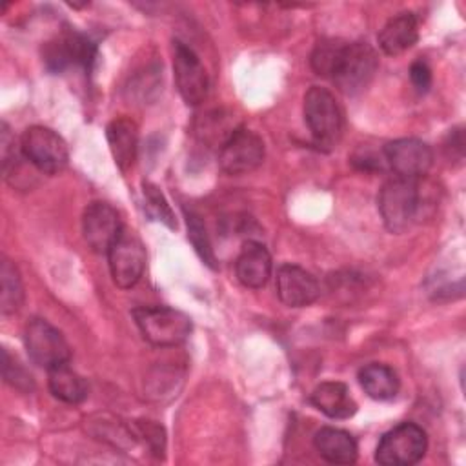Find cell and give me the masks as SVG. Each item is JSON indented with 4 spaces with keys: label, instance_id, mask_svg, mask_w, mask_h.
I'll return each mask as SVG.
<instances>
[{
    "label": "cell",
    "instance_id": "4316f807",
    "mask_svg": "<svg viewBox=\"0 0 466 466\" xmlns=\"http://www.w3.org/2000/svg\"><path fill=\"white\" fill-rule=\"evenodd\" d=\"M137 428H138L140 435L146 439V442L149 444V448H151L155 453H162V451H164L166 439H164V430H162V426H158V424L153 422V420H138V422H137Z\"/></svg>",
    "mask_w": 466,
    "mask_h": 466
},
{
    "label": "cell",
    "instance_id": "4fadbf2b",
    "mask_svg": "<svg viewBox=\"0 0 466 466\" xmlns=\"http://www.w3.org/2000/svg\"><path fill=\"white\" fill-rule=\"evenodd\" d=\"M122 229L116 209L107 202H91L82 215V235L95 253L107 255Z\"/></svg>",
    "mask_w": 466,
    "mask_h": 466
},
{
    "label": "cell",
    "instance_id": "83f0119b",
    "mask_svg": "<svg viewBox=\"0 0 466 466\" xmlns=\"http://www.w3.org/2000/svg\"><path fill=\"white\" fill-rule=\"evenodd\" d=\"M410 78L417 93H426L431 86V69L424 60H415L410 67Z\"/></svg>",
    "mask_w": 466,
    "mask_h": 466
},
{
    "label": "cell",
    "instance_id": "9a60e30c",
    "mask_svg": "<svg viewBox=\"0 0 466 466\" xmlns=\"http://www.w3.org/2000/svg\"><path fill=\"white\" fill-rule=\"evenodd\" d=\"M235 273L242 286L251 289L262 288L271 277V255L266 246L257 240H246L237 257Z\"/></svg>",
    "mask_w": 466,
    "mask_h": 466
},
{
    "label": "cell",
    "instance_id": "7a4b0ae2",
    "mask_svg": "<svg viewBox=\"0 0 466 466\" xmlns=\"http://www.w3.org/2000/svg\"><path fill=\"white\" fill-rule=\"evenodd\" d=\"M133 317L142 337L153 346H178L191 333V319L175 308H137L133 309Z\"/></svg>",
    "mask_w": 466,
    "mask_h": 466
},
{
    "label": "cell",
    "instance_id": "cb8c5ba5",
    "mask_svg": "<svg viewBox=\"0 0 466 466\" xmlns=\"http://www.w3.org/2000/svg\"><path fill=\"white\" fill-rule=\"evenodd\" d=\"M344 44H346V40H340V38H326L315 46L309 62H311L313 71L319 76H324V78L331 76L333 67L340 56Z\"/></svg>",
    "mask_w": 466,
    "mask_h": 466
},
{
    "label": "cell",
    "instance_id": "52a82bcc",
    "mask_svg": "<svg viewBox=\"0 0 466 466\" xmlns=\"http://www.w3.org/2000/svg\"><path fill=\"white\" fill-rule=\"evenodd\" d=\"M24 346L29 359L49 370L53 366L69 362L71 350L64 335L46 319H31L24 328Z\"/></svg>",
    "mask_w": 466,
    "mask_h": 466
},
{
    "label": "cell",
    "instance_id": "603a6c76",
    "mask_svg": "<svg viewBox=\"0 0 466 466\" xmlns=\"http://www.w3.org/2000/svg\"><path fill=\"white\" fill-rule=\"evenodd\" d=\"M184 215H186V226H187V238L191 240L195 251L209 268H217V258H215L202 217L197 211L186 209V208H184Z\"/></svg>",
    "mask_w": 466,
    "mask_h": 466
},
{
    "label": "cell",
    "instance_id": "30bf717a",
    "mask_svg": "<svg viewBox=\"0 0 466 466\" xmlns=\"http://www.w3.org/2000/svg\"><path fill=\"white\" fill-rule=\"evenodd\" d=\"M262 160L264 142L257 133L246 127H237L218 149V164L228 175L249 173L257 169Z\"/></svg>",
    "mask_w": 466,
    "mask_h": 466
},
{
    "label": "cell",
    "instance_id": "7c38bea8",
    "mask_svg": "<svg viewBox=\"0 0 466 466\" xmlns=\"http://www.w3.org/2000/svg\"><path fill=\"white\" fill-rule=\"evenodd\" d=\"M113 282L118 288H133L146 269V249L138 237L122 229L111 249L107 251Z\"/></svg>",
    "mask_w": 466,
    "mask_h": 466
},
{
    "label": "cell",
    "instance_id": "d6986e66",
    "mask_svg": "<svg viewBox=\"0 0 466 466\" xmlns=\"http://www.w3.org/2000/svg\"><path fill=\"white\" fill-rule=\"evenodd\" d=\"M315 450L322 459L333 464H351L357 461L355 439L339 428H320L313 437Z\"/></svg>",
    "mask_w": 466,
    "mask_h": 466
},
{
    "label": "cell",
    "instance_id": "44dd1931",
    "mask_svg": "<svg viewBox=\"0 0 466 466\" xmlns=\"http://www.w3.org/2000/svg\"><path fill=\"white\" fill-rule=\"evenodd\" d=\"M359 382H360V388L368 393V397L375 400L393 399L400 386L395 370L380 362H371L360 368Z\"/></svg>",
    "mask_w": 466,
    "mask_h": 466
},
{
    "label": "cell",
    "instance_id": "8fae6325",
    "mask_svg": "<svg viewBox=\"0 0 466 466\" xmlns=\"http://www.w3.org/2000/svg\"><path fill=\"white\" fill-rule=\"evenodd\" d=\"M382 157L395 177L402 178H422L433 164L431 147L413 137L388 142L382 149Z\"/></svg>",
    "mask_w": 466,
    "mask_h": 466
},
{
    "label": "cell",
    "instance_id": "5b68a950",
    "mask_svg": "<svg viewBox=\"0 0 466 466\" xmlns=\"http://www.w3.org/2000/svg\"><path fill=\"white\" fill-rule=\"evenodd\" d=\"M304 120L320 146H331L342 131V109L337 98L326 89L313 86L304 95Z\"/></svg>",
    "mask_w": 466,
    "mask_h": 466
},
{
    "label": "cell",
    "instance_id": "8992f818",
    "mask_svg": "<svg viewBox=\"0 0 466 466\" xmlns=\"http://www.w3.org/2000/svg\"><path fill=\"white\" fill-rule=\"evenodd\" d=\"M20 147H22L24 158L42 173L55 175L67 166V158H69L67 144L56 131L46 126L27 127L22 133Z\"/></svg>",
    "mask_w": 466,
    "mask_h": 466
},
{
    "label": "cell",
    "instance_id": "d4e9b609",
    "mask_svg": "<svg viewBox=\"0 0 466 466\" xmlns=\"http://www.w3.org/2000/svg\"><path fill=\"white\" fill-rule=\"evenodd\" d=\"M142 193L146 200V211L149 213V217H153L158 222H164L167 228H175V215L158 186L151 182H142Z\"/></svg>",
    "mask_w": 466,
    "mask_h": 466
},
{
    "label": "cell",
    "instance_id": "9c48e42d",
    "mask_svg": "<svg viewBox=\"0 0 466 466\" xmlns=\"http://www.w3.org/2000/svg\"><path fill=\"white\" fill-rule=\"evenodd\" d=\"M173 71L182 100L187 106H198L204 102L209 89L208 73L197 53L178 40L173 44Z\"/></svg>",
    "mask_w": 466,
    "mask_h": 466
},
{
    "label": "cell",
    "instance_id": "ba28073f",
    "mask_svg": "<svg viewBox=\"0 0 466 466\" xmlns=\"http://www.w3.org/2000/svg\"><path fill=\"white\" fill-rule=\"evenodd\" d=\"M42 56L46 67L55 73H60L71 66H80L89 71L96 58V46L86 35L73 29H64L53 40L46 42Z\"/></svg>",
    "mask_w": 466,
    "mask_h": 466
},
{
    "label": "cell",
    "instance_id": "2e32d148",
    "mask_svg": "<svg viewBox=\"0 0 466 466\" xmlns=\"http://www.w3.org/2000/svg\"><path fill=\"white\" fill-rule=\"evenodd\" d=\"M379 46L386 55H400L413 47L419 40V22L413 13H399L391 16L379 31Z\"/></svg>",
    "mask_w": 466,
    "mask_h": 466
},
{
    "label": "cell",
    "instance_id": "ffe728a7",
    "mask_svg": "<svg viewBox=\"0 0 466 466\" xmlns=\"http://www.w3.org/2000/svg\"><path fill=\"white\" fill-rule=\"evenodd\" d=\"M47 386L53 397L66 404H78L87 397V384L82 375L69 368V362L47 370Z\"/></svg>",
    "mask_w": 466,
    "mask_h": 466
},
{
    "label": "cell",
    "instance_id": "3957f363",
    "mask_svg": "<svg viewBox=\"0 0 466 466\" xmlns=\"http://www.w3.org/2000/svg\"><path fill=\"white\" fill-rule=\"evenodd\" d=\"M377 67L379 56L370 44L346 42L329 80H333L342 93L357 95L370 86Z\"/></svg>",
    "mask_w": 466,
    "mask_h": 466
},
{
    "label": "cell",
    "instance_id": "ac0fdd59",
    "mask_svg": "<svg viewBox=\"0 0 466 466\" xmlns=\"http://www.w3.org/2000/svg\"><path fill=\"white\" fill-rule=\"evenodd\" d=\"M107 144L111 149V155L115 158V164L127 171L137 157V146H138V127L131 118L120 116L107 124L106 127Z\"/></svg>",
    "mask_w": 466,
    "mask_h": 466
},
{
    "label": "cell",
    "instance_id": "e0dca14e",
    "mask_svg": "<svg viewBox=\"0 0 466 466\" xmlns=\"http://www.w3.org/2000/svg\"><path fill=\"white\" fill-rule=\"evenodd\" d=\"M309 402L329 419H350L357 411V402L351 399L344 382H320L309 395Z\"/></svg>",
    "mask_w": 466,
    "mask_h": 466
},
{
    "label": "cell",
    "instance_id": "5bb4252c",
    "mask_svg": "<svg viewBox=\"0 0 466 466\" xmlns=\"http://www.w3.org/2000/svg\"><path fill=\"white\" fill-rule=\"evenodd\" d=\"M277 295L289 308H304L313 304L320 288L317 279L297 264H282L277 269Z\"/></svg>",
    "mask_w": 466,
    "mask_h": 466
},
{
    "label": "cell",
    "instance_id": "6da1fadb",
    "mask_svg": "<svg viewBox=\"0 0 466 466\" xmlns=\"http://www.w3.org/2000/svg\"><path fill=\"white\" fill-rule=\"evenodd\" d=\"M420 178L393 177L386 180L379 191L377 206L388 231H406L424 209V195Z\"/></svg>",
    "mask_w": 466,
    "mask_h": 466
},
{
    "label": "cell",
    "instance_id": "484cf974",
    "mask_svg": "<svg viewBox=\"0 0 466 466\" xmlns=\"http://www.w3.org/2000/svg\"><path fill=\"white\" fill-rule=\"evenodd\" d=\"M2 375L7 384L18 390H29L33 388L31 375L24 371V368L18 366V362L7 353V350H2Z\"/></svg>",
    "mask_w": 466,
    "mask_h": 466
},
{
    "label": "cell",
    "instance_id": "277c9868",
    "mask_svg": "<svg viewBox=\"0 0 466 466\" xmlns=\"http://www.w3.org/2000/svg\"><path fill=\"white\" fill-rule=\"evenodd\" d=\"M426 448V431L415 422H400L380 437L375 461L382 466H410L424 457Z\"/></svg>",
    "mask_w": 466,
    "mask_h": 466
},
{
    "label": "cell",
    "instance_id": "7402d4cb",
    "mask_svg": "<svg viewBox=\"0 0 466 466\" xmlns=\"http://www.w3.org/2000/svg\"><path fill=\"white\" fill-rule=\"evenodd\" d=\"M22 300H24V286H22L18 269L11 260L2 258V264H0V311L4 315H11L22 306Z\"/></svg>",
    "mask_w": 466,
    "mask_h": 466
}]
</instances>
